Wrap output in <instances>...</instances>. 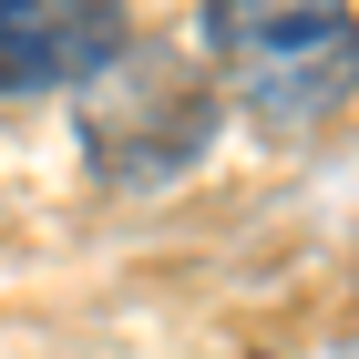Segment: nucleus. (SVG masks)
I'll return each instance as SVG.
<instances>
[{"mask_svg": "<svg viewBox=\"0 0 359 359\" xmlns=\"http://www.w3.org/2000/svg\"><path fill=\"white\" fill-rule=\"evenodd\" d=\"M83 144L103 185H165L216 144V93L205 72H185L175 52H123L83 83Z\"/></svg>", "mask_w": 359, "mask_h": 359, "instance_id": "2", "label": "nucleus"}, {"mask_svg": "<svg viewBox=\"0 0 359 359\" xmlns=\"http://www.w3.org/2000/svg\"><path fill=\"white\" fill-rule=\"evenodd\" d=\"M205 41L236 72V103L277 134L349 103V0H205Z\"/></svg>", "mask_w": 359, "mask_h": 359, "instance_id": "1", "label": "nucleus"}, {"mask_svg": "<svg viewBox=\"0 0 359 359\" xmlns=\"http://www.w3.org/2000/svg\"><path fill=\"white\" fill-rule=\"evenodd\" d=\"M123 41V0H0V93H83Z\"/></svg>", "mask_w": 359, "mask_h": 359, "instance_id": "3", "label": "nucleus"}]
</instances>
